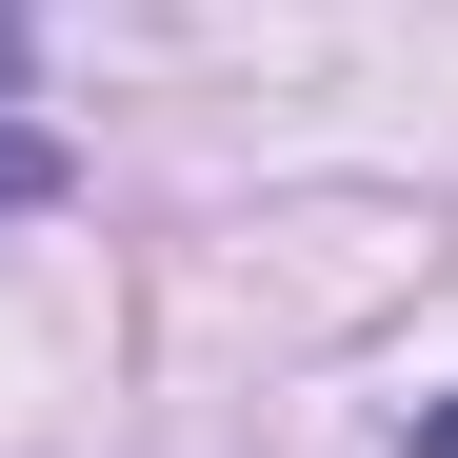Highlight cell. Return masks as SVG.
Returning a JSON list of instances; mask_svg holds the SVG:
<instances>
[{
  "label": "cell",
  "instance_id": "1",
  "mask_svg": "<svg viewBox=\"0 0 458 458\" xmlns=\"http://www.w3.org/2000/svg\"><path fill=\"white\" fill-rule=\"evenodd\" d=\"M21 199H60V120L21 81V21H0V219H21Z\"/></svg>",
  "mask_w": 458,
  "mask_h": 458
},
{
  "label": "cell",
  "instance_id": "2",
  "mask_svg": "<svg viewBox=\"0 0 458 458\" xmlns=\"http://www.w3.org/2000/svg\"><path fill=\"white\" fill-rule=\"evenodd\" d=\"M419 458H458V399H419Z\"/></svg>",
  "mask_w": 458,
  "mask_h": 458
}]
</instances>
